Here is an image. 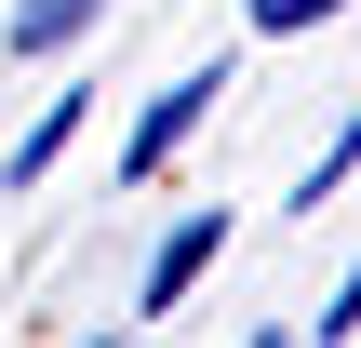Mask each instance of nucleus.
I'll use <instances>...</instances> for the list:
<instances>
[{"label": "nucleus", "instance_id": "obj_1", "mask_svg": "<svg viewBox=\"0 0 361 348\" xmlns=\"http://www.w3.org/2000/svg\"><path fill=\"white\" fill-rule=\"evenodd\" d=\"M214 107H228V67H188V80H161V107L134 121V148H121V174H161V161H174V148H188V134H201Z\"/></svg>", "mask_w": 361, "mask_h": 348}, {"label": "nucleus", "instance_id": "obj_3", "mask_svg": "<svg viewBox=\"0 0 361 348\" xmlns=\"http://www.w3.org/2000/svg\"><path fill=\"white\" fill-rule=\"evenodd\" d=\"M80 107H94V94H80V80H67V94H54V107H40V121H27V134H13V188H40V174H54V161H67V134H80Z\"/></svg>", "mask_w": 361, "mask_h": 348}, {"label": "nucleus", "instance_id": "obj_2", "mask_svg": "<svg viewBox=\"0 0 361 348\" xmlns=\"http://www.w3.org/2000/svg\"><path fill=\"white\" fill-rule=\"evenodd\" d=\"M214 255H228V215H188V228H174V241L147 255V282H134V308H147V322H161V308H188V282H201Z\"/></svg>", "mask_w": 361, "mask_h": 348}, {"label": "nucleus", "instance_id": "obj_6", "mask_svg": "<svg viewBox=\"0 0 361 348\" xmlns=\"http://www.w3.org/2000/svg\"><path fill=\"white\" fill-rule=\"evenodd\" d=\"M322 13H335V0H255V27H268V40H295V27H322Z\"/></svg>", "mask_w": 361, "mask_h": 348}, {"label": "nucleus", "instance_id": "obj_4", "mask_svg": "<svg viewBox=\"0 0 361 348\" xmlns=\"http://www.w3.org/2000/svg\"><path fill=\"white\" fill-rule=\"evenodd\" d=\"M94 13H107V0H13V54H67Z\"/></svg>", "mask_w": 361, "mask_h": 348}, {"label": "nucleus", "instance_id": "obj_5", "mask_svg": "<svg viewBox=\"0 0 361 348\" xmlns=\"http://www.w3.org/2000/svg\"><path fill=\"white\" fill-rule=\"evenodd\" d=\"M348 161H361V121L335 134V148H322V161H308V188H295V215H308V201H335V174H348Z\"/></svg>", "mask_w": 361, "mask_h": 348}, {"label": "nucleus", "instance_id": "obj_7", "mask_svg": "<svg viewBox=\"0 0 361 348\" xmlns=\"http://www.w3.org/2000/svg\"><path fill=\"white\" fill-rule=\"evenodd\" d=\"M308 335H361V268L335 282V295H322V322H308Z\"/></svg>", "mask_w": 361, "mask_h": 348}]
</instances>
